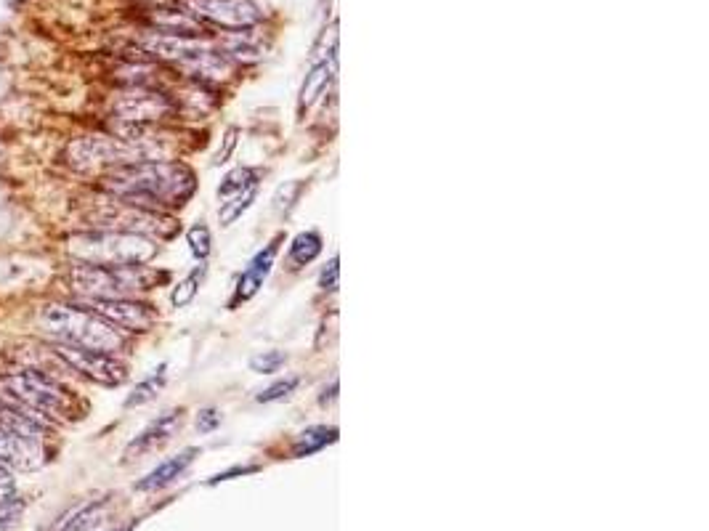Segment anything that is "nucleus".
<instances>
[{
    "label": "nucleus",
    "instance_id": "2f4dec72",
    "mask_svg": "<svg viewBox=\"0 0 709 531\" xmlns=\"http://www.w3.org/2000/svg\"><path fill=\"white\" fill-rule=\"evenodd\" d=\"M16 516H19V508L3 510V513H0V531H6L8 526H14L16 524Z\"/></svg>",
    "mask_w": 709,
    "mask_h": 531
},
{
    "label": "nucleus",
    "instance_id": "cd10ccee",
    "mask_svg": "<svg viewBox=\"0 0 709 531\" xmlns=\"http://www.w3.org/2000/svg\"><path fill=\"white\" fill-rule=\"evenodd\" d=\"M340 285V261L338 255H332L330 263L324 266L322 274H319V287H322L324 293H335Z\"/></svg>",
    "mask_w": 709,
    "mask_h": 531
},
{
    "label": "nucleus",
    "instance_id": "9d476101",
    "mask_svg": "<svg viewBox=\"0 0 709 531\" xmlns=\"http://www.w3.org/2000/svg\"><path fill=\"white\" fill-rule=\"evenodd\" d=\"M115 112L123 123L144 125L168 117L173 112V101L165 93L152 91V88H133V91L123 93L117 99Z\"/></svg>",
    "mask_w": 709,
    "mask_h": 531
},
{
    "label": "nucleus",
    "instance_id": "1a4fd4ad",
    "mask_svg": "<svg viewBox=\"0 0 709 531\" xmlns=\"http://www.w3.org/2000/svg\"><path fill=\"white\" fill-rule=\"evenodd\" d=\"M197 19L224 27V30H250L263 19V11L253 0H186Z\"/></svg>",
    "mask_w": 709,
    "mask_h": 531
},
{
    "label": "nucleus",
    "instance_id": "bb28decb",
    "mask_svg": "<svg viewBox=\"0 0 709 531\" xmlns=\"http://www.w3.org/2000/svg\"><path fill=\"white\" fill-rule=\"evenodd\" d=\"M303 184L301 181H290V184L279 186L277 189V197H274V208L277 210H290L295 205V200H298V194H301Z\"/></svg>",
    "mask_w": 709,
    "mask_h": 531
},
{
    "label": "nucleus",
    "instance_id": "6ab92c4d",
    "mask_svg": "<svg viewBox=\"0 0 709 531\" xmlns=\"http://www.w3.org/2000/svg\"><path fill=\"white\" fill-rule=\"evenodd\" d=\"M319 253H322V237H319V231H303V234H298V237L293 239V245H290V263H293V266H306V263L314 261Z\"/></svg>",
    "mask_w": 709,
    "mask_h": 531
},
{
    "label": "nucleus",
    "instance_id": "393cba45",
    "mask_svg": "<svg viewBox=\"0 0 709 531\" xmlns=\"http://www.w3.org/2000/svg\"><path fill=\"white\" fill-rule=\"evenodd\" d=\"M186 242H189V250H192L194 258H200V261H205L210 255V229L205 224H194L192 229H189V234H186Z\"/></svg>",
    "mask_w": 709,
    "mask_h": 531
},
{
    "label": "nucleus",
    "instance_id": "a878e982",
    "mask_svg": "<svg viewBox=\"0 0 709 531\" xmlns=\"http://www.w3.org/2000/svg\"><path fill=\"white\" fill-rule=\"evenodd\" d=\"M287 362V356L282 351H263V354L253 356L250 359V370L258 372V375H274L279 372V367Z\"/></svg>",
    "mask_w": 709,
    "mask_h": 531
},
{
    "label": "nucleus",
    "instance_id": "423d86ee",
    "mask_svg": "<svg viewBox=\"0 0 709 531\" xmlns=\"http://www.w3.org/2000/svg\"><path fill=\"white\" fill-rule=\"evenodd\" d=\"M51 354H54L64 367H70L72 372H78V375H83V378L91 380V383L115 388V385H123L125 380H128V364L120 362V359H117L115 354H109V351L67 346V343H54V340H51Z\"/></svg>",
    "mask_w": 709,
    "mask_h": 531
},
{
    "label": "nucleus",
    "instance_id": "9b49d317",
    "mask_svg": "<svg viewBox=\"0 0 709 531\" xmlns=\"http://www.w3.org/2000/svg\"><path fill=\"white\" fill-rule=\"evenodd\" d=\"M144 48L149 54L168 59L184 67L186 62H192L205 51H210V43L200 38V35H170V32H152L149 38H144Z\"/></svg>",
    "mask_w": 709,
    "mask_h": 531
},
{
    "label": "nucleus",
    "instance_id": "ddd939ff",
    "mask_svg": "<svg viewBox=\"0 0 709 531\" xmlns=\"http://www.w3.org/2000/svg\"><path fill=\"white\" fill-rule=\"evenodd\" d=\"M0 462L16 470H35L46 462V444H35L0 423Z\"/></svg>",
    "mask_w": 709,
    "mask_h": 531
},
{
    "label": "nucleus",
    "instance_id": "4468645a",
    "mask_svg": "<svg viewBox=\"0 0 709 531\" xmlns=\"http://www.w3.org/2000/svg\"><path fill=\"white\" fill-rule=\"evenodd\" d=\"M277 253H279V237L274 239V242H269L266 250H261V253L255 255L253 261H250V266L245 269V274L239 277L237 301H250V298L258 293V287L263 285V279L271 274V266H274V261H277Z\"/></svg>",
    "mask_w": 709,
    "mask_h": 531
},
{
    "label": "nucleus",
    "instance_id": "412c9836",
    "mask_svg": "<svg viewBox=\"0 0 709 531\" xmlns=\"http://www.w3.org/2000/svg\"><path fill=\"white\" fill-rule=\"evenodd\" d=\"M104 508H107V500L88 502L85 508H80L78 513L70 518V521H64L62 531H91L93 526L101 521V513H104Z\"/></svg>",
    "mask_w": 709,
    "mask_h": 531
},
{
    "label": "nucleus",
    "instance_id": "dca6fc26",
    "mask_svg": "<svg viewBox=\"0 0 709 531\" xmlns=\"http://www.w3.org/2000/svg\"><path fill=\"white\" fill-rule=\"evenodd\" d=\"M335 70H338V56H332L330 62L322 59V62H316L314 67H311V72L306 75L301 88V109H309L311 104L327 91V85H330Z\"/></svg>",
    "mask_w": 709,
    "mask_h": 531
},
{
    "label": "nucleus",
    "instance_id": "f257e3e1",
    "mask_svg": "<svg viewBox=\"0 0 709 531\" xmlns=\"http://www.w3.org/2000/svg\"><path fill=\"white\" fill-rule=\"evenodd\" d=\"M101 189L117 202L144 210L181 208L197 189V178L184 162L139 160L109 168Z\"/></svg>",
    "mask_w": 709,
    "mask_h": 531
},
{
    "label": "nucleus",
    "instance_id": "0eeeda50",
    "mask_svg": "<svg viewBox=\"0 0 709 531\" xmlns=\"http://www.w3.org/2000/svg\"><path fill=\"white\" fill-rule=\"evenodd\" d=\"M93 221L101 229L112 231H131V234H144V237H173L176 234V224L168 216H162L157 210H144L125 205V202H104L99 213L93 216Z\"/></svg>",
    "mask_w": 709,
    "mask_h": 531
},
{
    "label": "nucleus",
    "instance_id": "c756f323",
    "mask_svg": "<svg viewBox=\"0 0 709 531\" xmlns=\"http://www.w3.org/2000/svg\"><path fill=\"white\" fill-rule=\"evenodd\" d=\"M218 423H221V415H218L216 409H202L200 415H197V431L200 433H210L213 428H218Z\"/></svg>",
    "mask_w": 709,
    "mask_h": 531
},
{
    "label": "nucleus",
    "instance_id": "6e6552de",
    "mask_svg": "<svg viewBox=\"0 0 709 531\" xmlns=\"http://www.w3.org/2000/svg\"><path fill=\"white\" fill-rule=\"evenodd\" d=\"M80 308H88L91 314L101 316L104 322L115 324L123 332H147L157 322L152 306L136 301V298H78Z\"/></svg>",
    "mask_w": 709,
    "mask_h": 531
},
{
    "label": "nucleus",
    "instance_id": "4be33fe9",
    "mask_svg": "<svg viewBox=\"0 0 709 531\" xmlns=\"http://www.w3.org/2000/svg\"><path fill=\"white\" fill-rule=\"evenodd\" d=\"M258 184V176H255V170L250 168H234L232 173H226L224 184L218 186V197H224V200H229V197H234L237 192H242V189H247V186Z\"/></svg>",
    "mask_w": 709,
    "mask_h": 531
},
{
    "label": "nucleus",
    "instance_id": "7ed1b4c3",
    "mask_svg": "<svg viewBox=\"0 0 709 531\" xmlns=\"http://www.w3.org/2000/svg\"><path fill=\"white\" fill-rule=\"evenodd\" d=\"M38 324L54 343L96 348V351H109V354H117L125 348L123 330H117L115 324L91 314L88 308H80L78 303H46V306H40Z\"/></svg>",
    "mask_w": 709,
    "mask_h": 531
},
{
    "label": "nucleus",
    "instance_id": "f3484780",
    "mask_svg": "<svg viewBox=\"0 0 709 531\" xmlns=\"http://www.w3.org/2000/svg\"><path fill=\"white\" fill-rule=\"evenodd\" d=\"M338 441V428L332 425H314V428H306V431L298 436V441L293 444V455L295 457H309L319 449H324L327 444H335Z\"/></svg>",
    "mask_w": 709,
    "mask_h": 531
},
{
    "label": "nucleus",
    "instance_id": "a211bd4d",
    "mask_svg": "<svg viewBox=\"0 0 709 531\" xmlns=\"http://www.w3.org/2000/svg\"><path fill=\"white\" fill-rule=\"evenodd\" d=\"M165 380H168V364H160L155 372H149L147 378L141 380V383L136 385L131 393H128L125 407H141V404H147V401L157 399V393L165 388Z\"/></svg>",
    "mask_w": 709,
    "mask_h": 531
},
{
    "label": "nucleus",
    "instance_id": "5701e85b",
    "mask_svg": "<svg viewBox=\"0 0 709 531\" xmlns=\"http://www.w3.org/2000/svg\"><path fill=\"white\" fill-rule=\"evenodd\" d=\"M200 282H202V269H194L189 277L181 279V282L173 287V293H170V303H173L176 308L189 306V303L194 301L197 290H200Z\"/></svg>",
    "mask_w": 709,
    "mask_h": 531
},
{
    "label": "nucleus",
    "instance_id": "f8f14e48",
    "mask_svg": "<svg viewBox=\"0 0 709 531\" xmlns=\"http://www.w3.org/2000/svg\"><path fill=\"white\" fill-rule=\"evenodd\" d=\"M181 423H184V412H181V409H170L165 415L155 417V420L125 447V460H136V457L149 455V452L160 449L162 444H168V441L176 436L178 428H181Z\"/></svg>",
    "mask_w": 709,
    "mask_h": 531
},
{
    "label": "nucleus",
    "instance_id": "f03ea898",
    "mask_svg": "<svg viewBox=\"0 0 709 531\" xmlns=\"http://www.w3.org/2000/svg\"><path fill=\"white\" fill-rule=\"evenodd\" d=\"M0 388L6 399L38 412L46 420H80L85 415V404L78 393L67 388L62 380L35 367L11 370L0 378Z\"/></svg>",
    "mask_w": 709,
    "mask_h": 531
},
{
    "label": "nucleus",
    "instance_id": "20e7f679",
    "mask_svg": "<svg viewBox=\"0 0 709 531\" xmlns=\"http://www.w3.org/2000/svg\"><path fill=\"white\" fill-rule=\"evenodd\" d=\"M157 242L131 231L93 229L67 239V253L88 266H144L157 255Z\"/></svg>",
    "mask_w": 709,
    "mask_h": 531
},
{
    "label": "nucleus",
    "instance_id": "7c9ffc66",
    "mask_svg": "<svg viewBox=\"0 0 709 531\" xmlns=\"http://www.w3.org/2000/svg\"><path fill=\"white\" fill-rule=\"evenodd\" d=\"M237 136H239V131L237 128H229L226 131V141H224V149H218V154H216V165H221V162H226L229 160V154L237 149Z\"/></svg>",
    "mask_w": 709,
    "mask_h": 531
},
{
    "label": "nucleus",
    "instance_id": "2eb2a0df",
    "mask_svg": "<svg viewBox=\"0 0 709 531\" xmlns=\"http://www.w3.org/2000/svg\"><path fill=\"white\" fill-rule=\"evenodd\" d=\"M194 457H197V449L194 447L178 452L176 457H168V460L160 462L155 470H149L147 476L141 478L139 484H136V489H139V492H157V489H165V486L173 484L178 476H184V470L192 465Z\"/></svg>",
    "mask_w": 709,
    "mask_h": 531
},
{
    "label": "nucleus",
    "instance_id": "b1692460",
    "mask_svg": "<svg viewBox=\"0 0 709 531\" xmlns=\"http://www.w3.org/2000/svg\"><path fill=\"white\" fill-rule=\"evenodd\" d=\"M298 385H301V378H298V375H287V378L277 380V383H271L266 391L258 393V401H261V404H271V401L287 399V396H290V393H293Z\"/></svg>",
    "mask_w": 709,
    "mask_h": 531
},
{
    "label": "nucleus",
    "instance_id": "c85d7f7f",
    "mask_svg": "<svg viewBox=\"0 0 709 531\" xmlns=\"http://www.w3.org/2000/svg\"><path fill=\"white\" fill-rule=\"evenodd\" d=\"M16 494V484L14 476H11V468L0 462V508H6L8 502L14 500Z\"/></svg>",
    "mask_w": 709,
    "mask_h": 531
},
{
    "label": "nucleus",
    "instance_id": "aec40b11",
    "mask_svg": "<svg viewBox=\"0 0 709 531\" xmlns=\"http://www.w3.org/2000/svg\"><path fill=\"white\" fill-rule=\"evenodd\" d=\"M255 194H258V184L247 186V189L237 192L234 197H229V202H224V208H221V216H218L221 226H232L234 221H239L242 213H247L250 205L255 202Z\"/></svg>",
    "mask_w": 709,
    "mask_h": 531
},
{
    "label": "nucleus",
    "instance_id": "39448f33",
    "mask_svg": "<svg viewBox=\"0 0 709 531\" xmlns=\"http://www.w3.org/2000/svg\"><path fill=\"white\" fill-rule=\"evenodd\" d=\"M168 274L147 266H88L78 263L67 271L72 293L78 298H136L155 290Z\"/></svg>",
    "mask_w": 709,
    "mask_h": 531
}]
</instances>
